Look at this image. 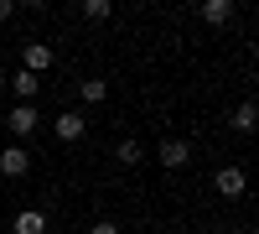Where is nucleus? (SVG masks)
Here are the masks:
<instances>
[{
    "instance_id": "obj_3",
    "label": "nucleus",
    "mask_w": 259,
    "mask_h": 234,
    "mask_svg": "<svg viewBox=\"0 0 259 234\" xmlns=\"http://www.w3.org/2000/svg\"><path fill=\"white\" fill-rule=\"evenodd\" d=\"M52 136H57L62 146H73V141H83V136H89V120H83L78 110H62V115L52 120Z\"/></svg>"
},
{
    "instance_id": "obj_10",
    "label": "nucleus",
    "mask_w": 259,
    "mask_h": 234,
    "mask_svg": "<svg viewBox=\"0 0 259 234\" xmlns=\"http://www.w3.org/2000/svg\"><path fill=\"white\" fill-rule=\"evenodd\" d=\"M197 16L207 21V26H228V21H233V0H202Z\"/></svg>"
},
{
    "instance_id": "obj_7",
    "label": "nucleus",
    "mask_w": 259,
    "mask_h": 234,
    "mask_svg": "<svg viewBox=\"0 0 259 234\" xmlns=\"http://www.w3.org/2000/svg\"><path fill=\"white\" fill-rule=\"evenodd\" d=\"M254 125H259V104H254V99L233 104V115H228V130H233V136H254Z\"/></svg>"
},
{
    "instance_id": "obj_5",
    "label": "nucleus",
    "mask_w": 259,
    "mask_h": 234,
    "mask_svg": "<svg viewBox=\"0 0 259 234\" xmlns=\"http://www.w3.org/2000/svg\"><path fill=\"white\" fill-rule=\"evenodd\" d=\"M36 89H41V78L26 73V68H16V73L6 78V94H16V104H36Z\"/></svg>"
},
{
    "instance_id": "obj_4",
    "label": "nucleus",
    "mask_w": 259,
    "mask_h": 234,
    "mask_svg": "<svg viewBox=\"0 0 259 234\" xmlns=\"http://www.w3.org/2000/svg\"><path fill=\"white\" fill-rule=\"evenodd\" d=\"M52 57H57V52L47 47V42H21V68H26V73L41 78V73L52 68Z\"/></svg>"
},
{
    "instance_id": "obj_9",
    "label": "nucleus",
    "mask_w": 259,
    "mask_h": 234,
    "mask_svg": "<svg viewBox=\"0 0 259 234\" xmlns=\"http://www.w3.org/2000/svg\"><path fill=\"white\" fill-rule=\"evenodd\" d=\"M11 234H47V214H41V208H16Z\"/></svg>"
},
{
    "instance_id": "obj_1",
    "label": "nucleus",
    "mask_w": 259,
    "mask_h": 234,
    "mask_svg": "<svg viewBox=\"0 0 259 234\" xmlns=\"http://www.w3.org/2000/svg\"><path fill=\"white\" fill-rule=\"evenodd\" d=\"M36 125H41L36 104H11V110H6V130L16 136V146H26V141L36 136Z\"/></svg>"
},
{
    "instance_id": "obj_6",
    "label": "nucleus",
    "mask_w": 259,
    "mask_h": 234,
    "mask_svg": "<svg viewBox=\"0 0 259 234\" xmlns=\"http://www.w3.org/2000/svg\"><path fill=\"white\" fill-rule=\"evenodd\" d=\"M31 172V151L26 146H6L0 151V177H26Z\"/></svg>"
},
{
    "instance_id": "obj_8",
    "label": "nucleus",
    "mask_w": 259,
    "mask_h": 234,
    "mask_svg": "<svg viewBox=\"0 0 259 234\" xmlns=\"http://www.w3.org/2000/svg\"><path fill=\"white\" fill-rule=\"evenodd\" d=\"M187 161H192V146H187L182 136H166V141H161V166H171V172H182Z\"/></svg>"
},
{
    "instance_id": "obj_2",
    "label": "nucleus",
    "mask_w": 259,
    "mask_h": 234,
    "mask_svg": "<svg viewBox=\"0 0 259 234\" xmlns=\"http://www.w3.org/2000/svg\"><path fill=\"white\" fill-rule=\"evenodd\" d=\"M212 187H218V193L233 203V198L249 193V177H244V166H218V172H212Z\"/></svg>"
},
{
    "instance_id": "obj_12",
    "label": "nucleus",
    "mask_w": 259,
    "mask_h": 234,
    "mask_svg": "<svg viewBox=\"0 0 259 234\" xmlns=\"http://www.w3.org/2000/svg\"><path fill=\"white\" fill-rule=\"evenodd\" d=\"M78 99L83 104H104V99H109V83H104V78H83L78 83Z\"/></svg>"
},
{
    "instance_id": "obj_13",
    "label": "nucleus",
    "mask_w": 259,
    "mask_h": 234,
    "mask_svg": "<svg viewBox=\"0 0 259 234\" xmlns=\"http://www.w3.org/2000/svg\"><path fill=\"white\" fill-rule=\"evenodd\" d=\"M78 11H83V21H109L114 16V0H83Z\"/></svg>"
},
{
    "instance_id": "obj_11",
    "label": "nucleus",
    "mask_w": 259,
    "mask_h": 234,
    "mask_svg": "<svg viewBox=\"0 0 259 234\" xmlns=\"http://www.w3.org/2000/svg\"><path fill=\"white\" fill-rule=\"evenodd\" d=\"M114 156H119V166H140V161H145V146H140L135 136H124V141L114 146Z\"/></svg>"
},
{
    "instance_id": "obj_15",
    "label": "nucleus",
    "mask_w": 259,
    "mask_h": 234,
    "mask_svg": "<svg viewBox=\"0 0 259 234\" xmlns=\"http://www.w3.org/2000/svg\"><path fill=\"white\" fill-rule=\"evenodd\" d=\"M16 16V0H0V21H11Z\"/></svg>"
},
{
    "instance_id": "obj_16",
    "label": "nucleus",
    "mask_w": 259,
    "mask_h": 234,
    "mask_svg": "<svg viewBox=\"0 0 259 234\" xmlns=\"http://www.w3.org/2000/svg\"><path fill=\"white\" fill-rule=\"evenodd\" d=\"M0 99H6V73H0Z\"/></svg>"
},
{
    "instance_id": "obj_14",
    "label": "nucleus",
    "mask_w": 259,
    "mask_h": 234,
    "mask_svg": "<svg viewBox=\"0 0 259 234\" xmlns=\"http://www.w3.org/2000/svg\"><path fill=\"white\" fill-rule=\"evenodd\" d=\"M89 234H119V224H114V219H99V224H94Z\"/></svg>"
}]
</instances>
